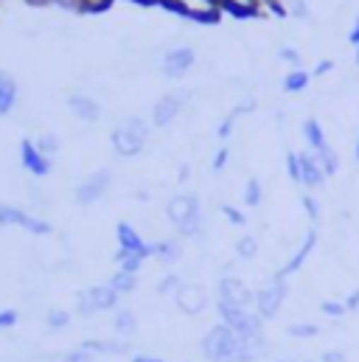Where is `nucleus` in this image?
<instances>
[{
	"mask_svg": "<svg viewBox=\"0 0 359 362\" xmlns=\"http://www.w3.org/2000/svg\"><path fill=\"white\" fill-rule=\"evenodd\" d=\"M82 349L90 354H104V357H126L132 354V346L126 340H85Z\"/></svg>",
	"mask_w": 359,
	"mask_h": 362,
	"instance_id": "obj_20",
	"label": "nucleus"
},
{
	"mask_svg": "<svg viewBox=\"0 0 359 362\" xmlns=\"http://www.w3.org/2000/svg\"><path fill=\"white\" fill-rule=\"evenodd\" d=\"M236 124H239V115H236L233 110H228V115H225V118L219 121V127H216V138H219V141H228V138L233 135Z\"/></svg>",
	"mask_w": 359,
	"mask_h": 362,
	"instance_id": "obj_35",
	"label": "nucleus"
},
{
	"mask_svg": "<svg viewBox=\"0 0 359 362\" xmlns=\"http://www.w3.org/2000/svg\"><path fill=\"white\" fill-rule=\"evenodd\" d=\"M354 62H357V68H359V45H354Z\"/></svg>",
	"mask_w": 359,
	"mask_h": 362,
	"instance_id": "obj_49",
	"label": "nucleus"
},
{
	"mask_svg": "<svg viewBox=\"0 0 359 362\" xmlns=\"http://www.w3.org/2000/svg\"><path fill=\"white\" fill-rule=\"evenodd\" d=\"M194 101H196V90H188V88L169 90L166 95H160V98L152 104V115H149L152 127H158V129H169L180 115L185 112V107L194 104Z\"/></svg>",
	"mask_w": 359,
	"mask_h": 362,
	"instance_id": "obj_3",
	"label": "nucleus"
},
{
	"mask_svg": "<svg viewBox=\"0 0 359 362\" xmlns=\"http://www.w3.org/2000/svg\"><path fill=\"white\" fill-rule=\"evenodd\" d=\"M62 362H95V354H90L88 349H73V351H68L65 357H62Z\"/></svg>",
	"mask_w": 359,
	"mask_h": 362,
	"instance_id": "obj_40",
	"label": "nucleus"
},
{
	"mask_svg": "<svg viewBox=\"0 0 359 362\" xmlns=\"http://www.w3.org/2000/svg\"><path fill=\"white\" fill-rule=\"evenodd\" d=\"M112 329H115V334H121L124 340L126 337H135L138 334V315H135V309H115V317H112Z\"/></svg>",
	"mask_w": 359,
	"mask_h": 362,
	"instance_id": "obj_21",
	"label": "nucleus"
},
{
	"mask_svg": "<svg viewBox=\"0 0 359 362\" xmlns=\"http://www.w3.org/2000/svg\"><path fill=\"white\" fill-rule=\"evenodd\" d=\"M118 250L135 253V256H141V259L146 262V259L155 256V242H146L138 228H132L129 222H121V225H118Z\"/></svg>",
	"mask_w": 359,
	"mask_h": 362,
	"instance_id": "obj_11",
	"label": "nucleus"
},
{
	"mask_svg": "<svg viewBox=\"0 0 359 362\" xmlns=\"http://www.w3.org/2000/svg\"><path fill=\"white\" fill-rule=\"evenodd\" d=\"M219 214H222V216H225L230 225H236V228H242V225L247 222V216H245V214H242L236 205H230V202H219Z\"/></svg>",
	"mask_w": 359,
	"mask_h": 362,
	"instance_id": "obj_36",
	"label": "nucleus"
},
{
	"mask_svg": "<svg viewBox=\"0 0 359 362\" xmlns=\"http://www.w3.org/2000/svg\"><path fill=\"white\" fill-rule=\"evenodd\" d=\"M213 300H225L233 303L245 312H256V286H250L242 275H219L216 278V289H213Z\"/></svg>",
	"mask_w": 359,
	"mask_h": 362,
	"instance_id": "obj_4",
	"label": "nucleus"
},
{
	"mask_svg": "<svg viewBox=\"0 0 359 362\" xmlns=\"http://www.w3.org/2000/svg\"><path fill=\"white\" fill-rule=\"evenodd\" d=\"M242 199H245V205H247V208H259V205L264 202V185H261L259 177H250V180L245 182Z\"/></svg>",
	"mask_w": 359,
	"mask_h": 362,
	"instance_id": "obj_30",
	"label": "nucleus"
},
{
	"mask_svg": "<svg viewBox=\"0 0 359 362\" xmlns=\"http://www.w3.org/2000/svg\"><path fill=\"white\" fill-rule=\"evenodd\" d=\"M278 59H281L283 65H289V71L303 68V57H300V51H298L295 45H281V48H278Z\"/></svg>",
	"mask_w": 359,
	"mask_h": 362,
	"instance_id": "obj_33",
	"label": "nucleus"
},
{
	"mask_svg": "<svg viewBox=\"0 0 359 362\" xmlns=\"http://www.w3.org/2000/svg\"><path fill=\"white\" fill-rule=\"evenodd\" d=\"M0 225H20V228H25V230H31L37 236L51 233V225L45 219H37V216H31V214H25L20 208H11V205H0Z\"/></svg>",
	"mask_w": 359,
	"mask_h": 362,
	"instance_id": "obj_12",
	"label": "nucleus"
},
{
	"mask_svg": "<svg viewBox=\"0 0 359 362\" xmlns=\"http://www.w3.org/2000/svg\"><path fill=\"white\" fill-rule=\"evenodd\" d=\"M110 185H112V172L110 169H98V172H93L90 177L76 185V202L79 205H95L107 191H110Z\"/></svg>",
	"mask_w": 359,
	"mask_h": 362,
	"instance_id": "obj_9",
	"label": "nucleus"
},
{
	"mask_svg": "<svg viewBox=\"0 0 359 362\" xmlns=\"http://www.w3.org/2000/svg\"><path fill=\"white\" fill-rule=\"evenodd\" d=\"M334 71V62L331 59H323L317 68H314V76H326V74H331Z\"/></svg>",
	"mask_w": 359,
	"mask_h": 362,
	"instance_id": "obj_45",
	"label": "nucleus"
},
{
	"mask_svg": "<svg viewBox=\"0 0 359 362\" xmlns=\"http://www.w3.org/2000/svg\"><path fill=\"white\" fill-rule=\"evenodd\" d=\"M264 317H259L256 312H242L228 329H233L239 337H264Z\"/></svg>",
	"mask_w": 359,
	"mask_h": 362,
	"instance_id": "obj_18",
	"label": "nucleus"
},
{
	"mask_svg": "<svg viewBox=\"0 0 359 362\" xmlns=\"http://www.w3.org/2000/svg\"><path fill=\"white\" fill-rule=\"evenodd\" d=\"M286 298H289V284H286V278H281V275L272 272V278H269L267 284L256 286V306H253V309H256L259 317L272 320V317L281 315Z\"/></svg>",
	"mask_w": 359,
	"mask_h": 362,
	"instance_id": "obj_5",
	"label": "nucleus"
},
{
	"mask_svg": "<svg viewBox=\"0 0 359 362\" xmlns=\"http://www.w3.org/2000/svg\"><path fill=\"white\" fill-rule=\"evenodd\" d=\"M259 247H261V242H259V236L256 233H242L239 239H236V262H253L256 256H259Z\"/></svg>",
	"mask_w": 359,
	"mask_h": 362,
	"instance_id": "obj_23",
	"label": "nucleus"
},
{
	"mask_svg": "<svg viewBox=\"0 0 359 362\" xmlns=\"http://www.w3.org/2000/svg\"><path fill=\"white\" fill-rule=\"evenodd\" d=\"M317 242H320V233H317V228L312 225L309 230H306V236H303V242H300V247L275 270V275H281V278H289V275H295V272L303 270V264L309 262V256L314 253V247H317Z\"/></svg>",
	"mask_w": 359,
	"mask_h": 362,
	"instance_id": "obj_10",
	"label": "nucleus"
},
{
	"mask_svg": "<svg viewBox=\"0 0 359 362\" xmlns=\"http://www.w3.org/2000/svg\"><path fill=\"white\" fill-rule=\"evenodd\" d=\"M158 3L182 14L185 20H194V23H216L222 17L219 0H158Z\"/></svg>",
	"mask_w": 359,
	"mask_h": 362,
	"instance_id": "obj_7",
	"label": "nucleus"
},
{
	"mask_svg": "<svg viewBox=\"0 0 359 362\" xmlns=\"http://www.w3.org/2000/svg\"><path fill=\"white\" fill-rule=\"evenodd\" d=\"M45 326H48L51 332L68 329V326H71V312H65V309H51V312L45 315Z\"/></svg>",
	"mask_w": 359,
	"mask_h": 362,
	"instance_id": "obj_32",
	"label": "nucleus"
},
{
	"mask_svg": "<svg viewBox=\"0 0 359 362\" xmlns=\"http://www.w3.org/2000/svg\"><path fill=\"white\" fill-rule=\"evenodd\" d=\"M132 362H163L160 357H155V354H135Z\"/></svg>",
	"mask_w": 359,
	"mask_h": 362,
	"instance_id": "obj_46",
	"label": "nucleus"
},
{
	"mask_svg": "<svg viewBox=\"0 0 359 362\" xmlns=\"http://www.w3.org/2000/svg\"><path fill=\"white\" fill-rule=\"evenodd\" d=\"M76 312H79L82 317H93V315H95V312H93V306H90V298H88V292H85V289L76 295Z\"/></svg>",
	"mask_w": 359,
	"mask_h": 362,
	"instance_id": "obj_41",
	"label": "nucleus"
},
{
	"mask_svg": "<svg viewBox=\"0 0 359 362\" xmlns=\"http://www.w3.org/2000/svg\"><path fill=\"white\" fill-rule=\"evenodd\" d=\"M320 362H348V351L346 349H329V351H323Z\"/></svg>",
	"mask_w": 359,
	"mask_h": 362,
	"instance_id": "obj_42",
	"label": "nucleus"
},
{
	"mask_svg": "<svg viewBox=\"0 0 359 362\" xmlns=\"http://www.w3.org/2000/svg\"><path fill=\"white\" fill-rule=\"evenodd\" d=\"M182 362H191V360H182Z\"/></svg>",
	"mask_w": 359,
	"mask_h": 362,
	"instance_id": "obj_50",
	"label": "nucleus"
},
{
	"mask_svg": "<svg viewBox=\"0 0 359 362\" xmlns=\"http://www.w3.org/2000/svg\"><path fill=\"white\" fill-rule=\"evenodd\" d=\"M343 303H346V309H348V312H359V286L348 292V298H346Z\"/></svg>",
	"mask_w": 359,
	"mask_h": 362,
	"instance_id": "obj_44",
	"label": "nucleus"
},
{
	"mask_svg": "<svg viewBox=\"0 0 359 362\" xmlns=\"http://www.w3.org/2000/svg\"><path fill=\"white\" fill-rule=\"evenodd\" d=\"M14 323H17V312H14V309H3V312H0V332L14 329Z\"/></svg>",
	"mask_w": 359,
	"mask_h": 362,
	"instance_id": "obj_43",
	"label": "nucleus"
},
{
	"mask_svg": "<svg viewBox=\"0 0 359 362\" xmlns=\"http://www.w3.org/2000/svg\"><path fill=\"white\" fill-rule=\"evenodd\" d=\"M37 149H40L45 158H54V155L59 152V138H57V135H42V138L37 141Z\"/></svg>",
	"mask_w": 359,
	"mask_h": 362,
	"instance_id": "obj_38",
	"label": "nucleus"
},
{
	"mask_svg": "<svg viewBox=\"0 0 359 362\" xmlns=\"http://www.w3.org/2000/svg\"><path fill=\"white\" fill-rule=\"evenodd\" d=\"M320 315H323V317H329V320H343V317L348 315V309H346V303H343V300L329 298V300H320Z\"/></svg>",
	"mask_w": 359,
	"mask_h": 362,
	"instance_id": "obj_31",
	"label": "nucleus"
},
{
	"mask_svg": "<svg viewBox=\"0 0 359 362\" xmlns=\"http://www.w3.org/2000/svg\"><path fill=\"white\" fill-rule=\"evenodd\" d=\"M309 85H312V74H309V71H303V68H295V71H289V74L281 79V90L292 93V95L306 93L309 90Z\"/></svg>",
	"mask_w": 359,
	"mask_h": 362,
	"instance_id": "obj_22",
	"label": "nucleus"
},
{
	"mask_svg": "<svg viewBox=\"0 0 359 362\" xmlns=\"http://www.w3.org/2000/svg\"><path fill=\"white\" fill-rule=\"evenodd\" d=\"M228 166H230V149H228V146H219V149H216V155H213L211 172H213V175H222Z\"/></svg>",
	"mask_w": 359,
	"mask_h": 362,
	"instance_id": "obj_37",
	"label": "nucleus"
},
{
	"mask_svg": "<svg viewBox=\"0 0 359 362\" xmlns=\"http://www.w3.org/2000/svg\"><path fill=\"white\" fill-rule=\"evenodd\" d=\"M354 158H357V163H359V132H357V144H354Z\"/></svg>",
	"mask_w": 359,
	"mask_h": 362,
	"instance_id": "obj_48",
	"label": "nucleus"
},
{
	"mask_svg": "<svg viewBox=\"0 0 359 362\" xmlns=\"http://www.w3.org/2000/svg\"><path fill=\"white\" fill-rule=\"evenodd\" d=\"M17 104V85L8 74L0 71V115L11 112V107Z\"/></svg>",
	"mask_w": 359,
	"mask_h": 362,
	"instance_id": "obj_24",
	"label": "nucleus"
},
{
	"mask_svg": "<svg viewBox=\"0 0 359 362\" xmlns=\"http://www.w3.org/2000/svg\"><path fill=\"white\" fill-rule=\"evenodd\" d=\"M303 208H306V216H309V222L317 228V225H320V219H323V208H320V199H317L314 194H303Z\"/></svg>",
	"mask_w": 359,
	"mask_h": 362,
	"instance_id": "obj_34",
	"label": "nucleus"
},
{
	"mask_svg": "<svg viewBox=\"0 0 359 362\" xmlns=\"http://www.w3.org/2000/svg\"><path fill=\"white\" fill-rule=\"evenodd\" d=\"M121 298L124 295H132L135 289H138V275H132V272H124V270H118V272H112V278L107 281Z\"/></svg>",
	"mask_w": 359,
	"mask_h": 362,
	"instance_id": "obj_27",
	"label": "nucleus"
},
{
	"mask_svg": "<svg viewBox=\"0 0 359 362\" xmlns=\"http://www.w3.org/2000/svg\"><path fill=\"white\" fill-rule=\"evenodd\" d=\"M85 292H88L90 306H93L95 315L98 312H115V309H121V295L110 284H95V286L85 289Z\"/></svg>",
	"mask_w": 359,
	"mask_h": 362,
	"instance_id": "obj_14",
	"label": "nucleus"
},
{
	"mask_svg": "<svg viewBox=\"0 0 359 362\" xmlns=\"http://www.w3.org/2000/svg\"><path fill=\"white\" fill-rule=\"evenodd\" d=\"M152 135V121H146L143 115H126L110 135L112 141V152L118 158H138Z\"/></svg>",
	"mask_w": 359,
	"mask_h": 362,
	"instance_id": "obj_1",
	"label": "nucleus"
},
{
	"mask_svg": "<svg viewBox=\"0 0 359 362\" xmlns=\"http://www.w3.org/2000/svg\"><path fill=\"white\" fill-rule=\"evenodd\" d=\"M199 354L205 362H242V337L225 323H213L199 340Z\"/></svg>",
	"mask_w": 359,
	"mask_h": 362,
	"instance_id": "obj_2",
	"label": "nucleus"
},
{
	"mask_svg": "<svg viewBox=\"0 0 359 362\" xmlns=\"http://www.w3.org/2000/svg\"><path fill=\"white\" fill-rule=\"evenodd\" d=\"M222 11H230L236 17H259V0H219Z\"/></svg>",
	"mask_w": 359,
	"mask_h": 362,
	"instance_id": "obj_26",
	"label": "nucleus"
},
{
	"mask_svg": "<svg viewBox=\"0 0 359 362\" xmlns=\"http://www.w3.org/2000/svg\"><path fill=\"white\" fill-rule=\"evenodd\" d=\"M314 158H317V163H320V169L326 172V177H334L337 172H340V152L329 144V146H323L320 152H314Z\"/></svg>",
	"mask_w": 359,
	"mask_h": 362,
	"instance_id": "obj_25",
	"label": "nucleus"
},
{
	"mask_svg": "<svg viewBox=\"0 0 359 362\" xmlns=\"http://www.w3.org/2000/svg\"><path fill=\"white\" fill-rule=\"evenodd\" d=\"M182 256H185V242L180 239L177 233L169 236V239H158V242H155V256H152V259H158L163 267H175V264H180Z\"/></svg>",
	"mask_w": 359,
	"mask_h": 362,
	"instance_id": "obj_15",
	"label": "nucleus"
},
{
	"mask_svg": "<svg viewBox=\"0 0 359 362\" xmlns=\"http://www.w3.org/2000/svg\"><path fill=\"white\" fill-rule=\"evenodd\" d=\"M182 275L180 272H166L160 281H158V286H155V292H158V298H169V300H175V295H177V289L182 286Z\"/></svg>",
	"mask_w": 359,
	"mask_h": 362,
	"instance_id": "obj_28",
	"label": "nucleus"
},
{
	"mask_svg": "<svg viewBox=\"0 0 359 362\" xmlns=\"http://www.w3.org/2000/svg\"><path fill=\"white\" fill-rule=\"evenodd\" d=\"M208 303H211V292L202 281H182V286L175 295V309L188 315V317L202 315L208 309Z\"/></svg>",
	"mask_w": 359,
	"mask_h": 362,
	"instance_id": "obj_8",
	"label": "nucleus"
},
{
	"mask_svg": "<svg viewBox=\"0 0 359 362\" xmlns=\"http://www.w3.org/2000/svg\"><path fill=\"white\" fill-rule=\"evenodd\" d=\"M275 362H314V360H300V357H286V360H275Z\"/></svg>",
	"mask_w": 359,
	"mask_h": 362,
	"instance_id": "obj_47",
	"label": "nucleus"
},
{
	"mask_svg": "<svg viewBox=\"0 0 359 362\" xmlns=\"http://www.w3.org/2000/svg\"><path fill=\"white\" fill-rule=\"evenodd\" d=\"M298 158H300V185L309 188V194H312V191H323L329 177H326V172L320 169L314 152H312V149H303V152H298Z\"/></svg>",
	"mask_w": 359,
	"mask_h": 362,
	"instance_id": "obj_13",
	"label": "nucleus"
},
{
	"mask_svg": "<svg viewBox=\"0 0 359 362\" xmlns=\"http://www.w3.org/2000/svg\"><path fill=\"white\" fill-rule=\"evenodd\" d=\"M286 334L295 337V340H314L320 334V326L312 323V320H295L286 326Z\"/></svg>",
	"mask_w": 359,
	"mask_h": 362,
	"instance_id": "obj_29",
	"label": "nucleus"
},
{
	"mask_svg": "<svg viewBox=\"0 0 359 362\" xmlns=\"http://www.w3.org/2000/svg\"><path fill=\"white\" fill-rule=\"evenodd\" d=\"M286 175L292 177V182L300 185V158H298V152H286Z\"/></svg>",
	"mask_w": 359,
	"mask_h": 362,
	"instance_id": "obj_39",
	"label": "nucleus"
},
{
	"mask_svg": "<svg viewBox=\"0 0 359 362\" xmlns=\"http://www.w3.org/2000/svg\"><path fill=\"white\" fill-rule=\"evenodd\" d=\"M68 107H71V112H73L79 121H85V124H95V121L101 118V104H98L90 93H73V95L68 98Z\"/></svg>",
	"mask_w": 359,
	"mask_h": 362,
	"instance_id": "obj_16",
	"label": "nucleus"
},
{
	"mask_svg": "<svg viewBox=\"0 0 359 362\" xmlns=\"http://www.w3.org/2000/svg\"><path fill=\"white\" fill-rule=\"evenodd\" d=\"M300 132H303V141H306V149H312V152H320L323 146H329V138H326V129H323V124L314 118V115H309V118H303V124H300Z\"/></svg>",
	"mask_w": 359,
	"mask_h": 362,
	"instance_id": "obj_19",
	"label": "nucleus"
},
{
	"mask_svg": "<svg viewBox=\"0 0 359 362\" xmlns=\"http://www.w3.org/2000/svg\"><path fill=\"white\" fill-rule=\"evenodd\" d=\"M20 158H23V166H25L34 177H45V175L51 172V158H45V155L37 149V144H31V141H23Z\"/></svg>",
	"mask_w": 359,
	"mask_h": 362,
	"instance_id": "obj_17",
	"label": "nucleus"
},
{
	"mask_svg": "<svg viewBox=\"0 0 359 362\" xmlns=\"http://www.w3.org/2000/svg\"><path fill=\"white\" fill-rule=\"evenodd\" d=\"M194 65H196V51H194V45H188V42L166 48L163 57H160V71H163V76L172 79V82L188 76V74L194 71Z\"/></svg>",
	"mask_w": 359,
	"mask_h": 362,
	"instance_id": "obj_6",
	"label": "nucleus"
}]
</instances>
